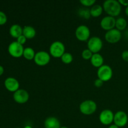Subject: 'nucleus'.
Returning a JSON list of instances; mask_svg holds the SVG:
<instances>
[{
	"mask_svg": "<svg viewBox=\"0 0 128 128\" xmlns=\"http://www.w3.org/2000/svg\"><path fill=\"white\" fill-rule=\"evenodd\" d=\"M119 2L121 4V6H124L126 7L128 6V0H119Z\"/></svg>",
	"mask_w": 128,
	"mask_h": 128,
	"instance_id": "obj_30",
	"label": "nucleus"
},
{
	"mask_svg": "<svg viewBox=\"0 0 128 128\" xmlns=\"http://www.w3.org/2000/svg\"></svg>",
	"mask_w": 128,
	"mask_h": 128,
	"instance_id": "obj_36",
	"label": "nucleus"
},
{
	"mask_svg": "<svg viewBox=\"0 0 128 128\" xmlns=\"http://www.w3.org/2000/svg\"><path fill=\"white\" fill-rule=\"evenodd\" d=\"M108 128H119L118 126H116V124H114L110 125V126L108 127Z\"/></svg>",
	"mask_w": 128,
	"mask_h": 128,
	"instance_id": "obj_32",
	"label": "nucleus"
},
{
	"mask_svg": "<svg viewBox=\"0 0 128 128\" xmlns=\"http://www.w3.org/2000/svg\"><path fill=\"white\" fill-rule=\"evenodd\" d=\"M10 34L12 38L17 39L22 34V28L20 24H12L10 28Z\"/></svg>",
	"mask_w": 128,
	"mask_h": 128,
	"instance_id": "obj_17",
	"label": "nucleus"
},
{
	"mask_svg": "<svg viewBox=\"0 0 128 128\" xmlns=\"http://www.w3.org/2000/svg\"><path fill=\"white\" fill-rule=\"evenodd\" d=\"M4 86L10 92H16L20 88V82L14 78L9 77L4 81Z\"/></svg>",
	"mask_w": 128,
	"mask_h": 128,
	"instance_id": "obj_14",
	"label": "nucleus"
},
{
	"mask_svg": "<svg viewBox=\"0 0 128 128\" xmlns=\"http://www.w3.org/2000/svg\"><path fill=\"white\" fill-rule=\"evenodd\" d=\"M122 34L116 28L109 30L105 34V40L110 43H116L121 40Z\"/></svg>",
	"mask_w": 128,
	"mask_h": 128,
	"instance_id": "obj_9",
	"label": "nucleus"
},
{
	"mask_svg": "<svg viewBox=\"0 0 128 128\" xmlns=\"http://www.w3.org/2000/svg\"><path fill=\"white\" fill-rule=\"evenodd\" d=\"M91 63L96 68H100L103 65L104 58L100 53H94L91 58Z\"/></svg>",
	"mask_w": 128,
	"mask_h": 128,
	"instance_id": "obj_16",
	"label": "nucleus"
},
{
	"mask_svg": "<svg viewBox=\"0 0 128 128\" xmlns=\"http://www.w3.org/2000/svg\"><path fill=\"white\" fill-rule=\"evenodd\" d=\"M103 10L105 12L112 17L118 16L121 11V5L117 0H106L103 2Z\"/></svg>",
	"mask_w": 128,
	"mask_h": 128,
	"instance_id": "obj_1",
	"label": "nucleus"
},
{
	"mask_svg": "<svg viewBox=\"0 0 128 128\" xmlns=\"http://www.w3.org/2000/svg\"><path fill=\"white\" fill-rule=\"evenodd\" d=\"M87 45L88 49H89L92 53H98L102 49L103 42L100 38L93 36L89 39Z\"/></svg>",
	"mask_w": 128,
	"mask_h": 128,
	"instance_id": "obj_5",
	"label": "nucleus"
},
{
	"mask_svg": "<svg viewBox=\"0 0 128 128\" xmlns=\"http://www.w3.org/2000/svg\"><path fill=\"white\" fill-rule=\"evenodd\" d=\"M35 54H36V53L34 52V50L32 48L27 47L26 48H24V50L22 56L26 60H34Z\"/></svg>",
	"mask_w": 128,
	"mask_h": 128,
	"instance_id": "obj_21",
	"label": "nucleus"
},
{
	"mask_svg": "<svg viewBox=\"0 0 128 128\" xmlns=\"http://www.w3.org/2000/svg\"><path fill=\"white\" fill-rule=\"evenodd\" d=\"M90 30L88 26L84 24H81L78 26L75 31L76 38L81 41H87L90 37Z\"/></svg>",
	"mask_w": 128,
	"mask_h": 128,
	"instance_id": "obj_7",
	"label": "nucleus"
},
{
	"mask_svg": "<svg viewBox=\"0 0 128 128\" xmlns=\"http://www.w3.org/2000/svg\"><path fill=\"white\" fill-rule=\"evenodd\" d=\"M114 124L119 128H122L126 126L128 122V116L127 114L122 111H119L114 114Z\"/></svg>",
	"mask_w": 128,
	"mask_h": 128,
	"instance_id": "obj_10",
	"label": "nucleus"
},
{
	"mask_svg": "<svg viewBox=\"0 0 128 128\" xmlns=\"http://www.w3.org/2000/svg\"><path fill=\"white\" fill-rule=\"evenodd\" d=\"M103 83H104V81H102V80H101L99 78L96 79V80L94 81V86L98 88L101 87V86L103 85Z\"/></svg>",
	"mask_w": 128,
	"mask_h": 128,
	"instance_id": "obj_28",
	"label": "nucleus"
},
{
	"mask_svg": "<svg viewBox=\"0 0 128 128\" xmlns=\"http://www.w3.org/2000/svg\"><path fill=\"white\" fill-rule=\"evenodd\" d=\"M24 48L23 46L17 41H13L8 46V52L11 56L14 58H20L23 54Z\"/></svg>",
	"mask_w": 128,
	"mask_h": 128,
	"instance_id": "obj_6",
	"label": "nucleus"
},
{
	"mask_svg": "<svg viewBox=\"0 0 128 128\" xmlns=\"http://www.w3.org/2000/svg\"><path fill=\"white\" fill-rule=\"evenodd\" d=\"M36 30L31 26H25L22 28V35L27 39H32L36 36Z\"/></svg>",
	"mask_w": 128,
	"mask_h": 128,
	"instance_id": "obj_18",
	"label": "nucleus"
},
{
	"mask_svg": "<svg viewBox=\"0 0 128 128\" xmlns=\"http://www.w3.org/2000/svg\"><path fill=\"white\" fill-rule=\"evenodd\" d=\"M80 2L86 7H90V6H93L94 4L96 2V1L95 0H80Z\"/></svg>",
	"mask_w": 128,
	"mask_h": 128,
	"instance_id": "obj_25",
	"label": "nucleus"
},
{
	"mask_svg": "<svg viewBox=\"0 0 128 128\" xmlns=\"http://www.w3.org/2000/svg\"><path fill=\"white\" fill-rule=\"evenodd\" d=\"M3 72H4V68L2 67V66L0 65V76H1V75L2 74Z\"/></svg>",
	"mask_w": 128,
	"mask_h": 128,
	"instance_id": "obj_31",
	"label": "nucleus"
},
{
	"mask_svg": "<svg viewBox=\"0 0 128 128\" xmlns=\"http://www.w3.org/2000/svg\"><path fill=\"white\" fill-rule=\"evenodd\" d=\"M6 22H7V16L6 14L0 11V25L4 24Z\"/></svg>",
	"mask_w": 128,
	"mask_h": 128,
	"instance_id": "obj_26",
	"label": "nucleus"
},
{
	"mask_svg": "<svg viewBox=\"0 0 128 128\" xmlns=\"http://www.w3.org/2000/svg\"><path fill=\"white\" fill-rule=\"evenodd\" d=\"M114 116V114L113 112L111 110L106 109L101 111L99 116V119H100V122L102 124L110 125L113 122Z\"/></svg>",
	"mask_w": 128,
	"mask_h": 128,
	"instance_id": "obj_11",
	"label": "nucleus"
},
{
	"mask_svg": "<svg viewBox=\"0 0 128 128\" xmlns=\"http://www.w3.org/2000/svg\"><path fill=\"white\" fill-rule=\"evenodd\" d=\"M127 21L124 18L120 17L116 20V28L117 30L123 31L127 27Z\"/></svg>",
	"mask_w": 128,
	"mask_h": 128,
	"instance_id": "obj_20",
	"label": "nucleus"
},
{
	"mask_svg": "<svg viewBox=\"0 0 128 128\" xmlns=\"http://www.w3.org/2000/svg\"><path fill=\"white\" fill-rule=\"evenodd\" d=\"M121 56L124 61L128 62V50H124V51H122Z\"/></svg>",
	"mask_w": 128,
	"mask_h": 128,
	"instance_id": "obj_29",
	"label": "nucleus"
},
{
	"mask_svg": "<svg viewBox=\"0 0 128 128\" xmlns=\"http://www.w3.org/2000/svg\"><path fill=\"white\" fill-rule=\"evenodd\" d=\"M100 25L103 30H106L107 31L111 30L114 28L116 26V19L114 18V17L109 15L104 16L101 20Z\"/></svg>",
	"mask_w": 128,
	"mask_h": 128,
	"instance_id": "obj_13",
	"label": "nucleus"
},
{
	"mask_svg": "<svg viewBox=\"0 0 128 128\" xmlns=\"http://www.w3.org/2000/svg\"><path fill=\"white\" fill-rule=\"evenodd\" d=\"M125 13L128 16V6L126 7V9H125Z\"/></svg>",
	"mask_w": 128,
	"mask_h": 128,
	"instance_id": "obj_33",
	"label": "nucleus"
},
{
	"mask_svg": "<svg viewBox=\"0 0 128 128\" xmlns=\"http://www.w3.org/2000/svg\"><path fill=\"white\" fill-rule=\"evenodd\" d=\"M92 54H93V53L88 48L84 50L83 51H82V53H81V56H82V58L84 59V60H91Z\"/></svg>",
	"mask_w": 128,
	"mask_h": 128,
	"instance_id": "obj_24",
	"label": "nucleus"
},
{
	"mask_svg": "<svg viewBox=\"0 0 128 128\" xmlns=\"http://www.w3.org/2000/svg\"><path fill=\"white\" fill-rule=\"evenodd\" d=\"M50 55L54 58H61L65 53V46L60 41H54L50 47Z\"/></svg>",
	"mask_w": 128,
	"mask_h": 128,
	"instance_id": "obj_3",
	"label": "nucleus"
},
{
	"mask_svg": "<svg viewBox=\"0 0 128 128\" xmlns=\"http://www.w3.org/2000/svg\"><path fill=\"white\" fill-rule=\"evenodd\" d=\"M60 128H69L67 127V126H61Z\"/></svg>",
	"mask_w": 128,
	"mask_h": 128,
	"instance_id": "obj_35",
	"label": "nucleus"
},
{
	"mask_svg": "<svg viewBox=\"0 0 128 128\" xmlns=\"http://www.w3.org/2000/svg\"><path fill=\"white\" fill-rule=\"evenodd\" d=\"M30 98V94L26 90L23 89H19L14 92L13 99L15 102L19 104L26 103Z\"/></svg>",
	"mask_w": 128,
	"mask_h": 128,
	"instance_id": "obj_12",
	"label": "nucleus"
},
{
	"mask_svg": "<svg viewBox=\"0 0 128 128\" xmlns=\"http://www.w3.org/2000/svg\"><path fill=\"white\" fill-rule=\"evenodd\" d=\"M24 128H32L31 127L30 125H26V126H25L24 127Z\"/></svg>",
	"mask_w": 128,
	"mask_h": 128,
	"instance_id": "obj_34",
	"label": "nucleus"
},
{
	"mask_svg": "<svg viewBox=\"0 0 128 128\" xmlns=\"http://www.w3.org/2000/svg\"><path fill=\"white\" fill-rule=\"evenodd\" d=\"M113 71L112 68L107 64H103L99 68L97 71V76L99 79L104 82L108 81L112 78Z\"/></svg>",
	"mask_w": 128,
	"mask_h": 128,
	"instance_id": "obj_4",
	"label": "nucleus"
},
{
	"mask_svg": "<svg viewBox=\"0 0 128 128\" xmlns=\"http://www.w3.org/2000/svg\"><path fill=\"white\" fill-rule=\"evenodd\" d=\"M97 109V104L94 101L87 100L82 101L80 105V110L84 115H91L95 112Z\"/></svg>",
	"mask_w": 128,
	"mask_h": 128,
	"instance_id": "obj_2",
	"label": "nucleus"
},
{
	"mask_svg": "<svg viewBox=\"0 0 128 128\" xmlns=\"http://www.w3.org/2000/svg\"><path fill=\"white\" fill-rule=\"evenodd\" d=\"M50 60H51L50 54L44 51H40L37 52L34 58L35 63L40 66H44L48 64L50 62Z\"/></svg>",
	"mask_w": 128,
	"mask_h": 128,
	"instance_id": "obj_8",
	"label": "nucleus"
},
{
	"mask_svg": "<svg viewBox=\"0 0 128 128\" xmlns=\"http://www.w3.org/2000/svg\"><path fill=\"white\" fill-rule=\"evenodd\" d=\"M61 61L65 64H70L73 60V56L70 52H65L61 57Z\"/></svg>",
	"mask_w": 128,
	"mask_h": 128,
	"instance_id": "obj_23",
	"label": "nucleus"
},
{
	"mask_svg": "<svg viewBox=\"0 0 128 128\" xmlns=\"http://www.w3.org/2000/svg\"><path fill=\"white\" fill-rule=\"evenodd\" d=\"M44 125L45 128H60L61 127L58 119L53 116L47 118L44 122Z\"/></svg>",
	"mask_w": 128,
	"mask_h": 128,
	"instance_id": "obj_15",
	"label": "nucleus"
},
{
	"mask_svg": "<svg viewBox=\"0 0 128 128\" xmlns=\"http://www.w3.org/2000/svg\"><path fill=\"white\" fill-rule=\"evenodd\" d=\"M26 40H27V38H26V37H25L24 35H21V36H20V37H18L17 38V42H18L19 43L23 45L25 43V42H26Z\"/></svg>",
	"mask_w": 128,
	"mask_h": 128,
	"instance_id": "obj_27",
	"label": "nucleus"
},
{
	"mask_svg": "<svg viewBox=\"0 0 128 128\" xmlns=\"http://www.w3.org/2000/svg\"><path fill=\"white\" fill-rule=\"evenodd\" d=\"M78 15L80 17L88 20L91 17V13H90V10L88 8H80L78 10Z\"/></svg>",
	"mask_w": 128,
	"mask_h": 128,
	"instance_id": "obj_22",
	"label": "nucleus"
},
{
	"mask_svg": "<svg viewBox=\"0 0 128 128\" xmlns=\"http://www.w3.org/2000/svg\"><path fill=\"white\" fill-rule=\"evenodd\" d=\"M103 11V8L100 4H95L91 7L90 9V13L91 16L92 17H98L102 14Z\"/></svg>",
	"mask_w": 128,
	"mask_h": 128,
	"instance_id": "obj_19",
	"label": "nucleus"
}]
</instances>
